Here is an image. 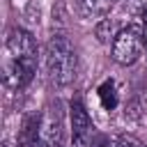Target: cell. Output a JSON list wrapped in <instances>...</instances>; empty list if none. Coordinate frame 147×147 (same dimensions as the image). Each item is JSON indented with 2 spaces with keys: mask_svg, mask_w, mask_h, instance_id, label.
<instances>
[{
  "mask_svg": "<svg viewBox=\"0 0 147 147\" xmlns=\"http://www.w3.org/2000/svg\"><path fill=\"white\" fill-rule=\"evenodd\" d=\"M34 147H62V115L57 103H48L39 113V131Z\"/></svg>",
  "mask_w": 147,
  "mask_h": 147,
  "instance_id": "obj_3",
  "label": "cell"
},
{
  "mask_svg": "<svg viewBox=\"0 0 147 147\" xmlns=\"http://www.w3.org/2000/svg\"><path fill=\"white\" fill-rule=\"evenodd\" d=\"M37 71V62L28 60H14V57H2V85L7 92H18L23 90Z\"/></svg>",
  "mask_w": 147,
  "mask_h": 147,
  "instance_id": "obj_5",
  "label": "cell"
},
{
  "mask_svg": "<svg viewBox=\"0 0 147 147\" xmlns=\"http://www.w3.org/2000/svg\"><path fill=\"white\" fill-rule=\"evenodd\" d=\"M117 23H115V18H101L96 25H94V34H96V39L101 41V44H110V41H115V37H117Z\"/></svg>",
  "mask_w": 147,
  "mask_h": 147,
  "instance_id": "obj_8",
  "label": "cell"
},
{
  "mask_svg": "<svg viewBox=\"0 0 147 147\" xmlns=\"http://www.w3.org/2000/svg\"><path fill=\"white\" fill-rule=\"evenodd\" d=\"M145 46H147V30H145Z\"/></svg>",
  "mask_w": 147,
  "mask_h": 147,
  "instance_id": "obj_14",
  "label": "cell"
},
{
  "mask_svg": "<svg viewBox=\"0 0 147 147\" xmlns=\"http://www.w3.org/2000/svg\"><path fill=\"white\" fill-rule=\"evenodd\" d=\"M140 23H142V28H145V30H147V9H145V11H142V16H140Z\"/></svg>",
  "mask_w": 147,
  "mask_h": 147,
  "instance_id": "obj_13",
  "label": "cell"
},
{
  "mask_svg": "<svg viewBox=\"0 0 147 147\" xmlns=\"http://www.w3.org/2000/svg\"><path fill=\"white\" fill-rule=\"evenodd\" d=\"M99 99H101V103H103L106 110H113L117 106V92H115V83L113 80H106L99 87Z\"/></svg>",
  "mask_w": 147,
  "mask_h": 147,
  "instance_id": "obj_9",
  "label": "cell"
},
{
  "mask_svg": "<svg viewBox=\"0 0 147 147\" xmlns=\"http://www.w3.org/2000/svg\"><path fill=\"white\" fill-rule=\"evenodd\" d=\"M145 48V28L142 23H129L126 28H122L113 41V60L119 67H129L133 62H138V57L142 55Z\"/></svg>",
  "mask_w": 147,
  "mask_h": 147,
  "instance_id": "obj_2",
  "label": "cell"
},
{
  "mask_svg": "<svg viewBox=\"0 0 147 147\" xmlns=\"http://www.w3.org/2000/svg\"><path fill=\"white\" fill-rule=\"evenodd\" d=\"M115 0H76V11L80 18L92 21V18H106L113 9Z\"/></svg>",
  "mask_w": 147,
  "mask_h": 147,
  "instance_id": "obj_7",
  "label": "cell"
},
{
  "mask_svg": "<svg viewBox=\"0 0 147 147\" xmlns=\"http://www.w3.org/2000/svg\"><path fill=\"white\" fill-rule=\"evenodd\" d=\"M145 96H147V90H145Z\"/></svg>",
  "mask_w": 147,
  "mask_h": 147,
  "instance_id": "obj_15",
  "label": "cell"
},
{
  "mask_svg": "<svg viewBox=\"0 0 147 147\" xmlns=\"http://www.w3.org/2000/svg\"><path fill=\"white\" fill-rule=\"evenodd\" d=\"M90 147H113V145H110V140H108L106 136H96V138L92 140Z\"/></svg>",
  "mask_w": 147,
  "mask_h": 147,
  "instance_id": "obj_11",
  "label": "cell"
},
{
  "mask_svg": "<svg viewBox=\"0 0 147 147\" xmlns=\"http://www.w3.org/2000/svg\"><path fill=\"white\" fill-rule=\"evenodd\" d=\"M5 57L37 62V41L23 28H11L5 37Z\"/></svg>",
  "mask_w": 147,
  "mask_h": 147,
  "instance_id": "obj_6",
  "label": "cell"
},
{
  "mask_svg": "<svg viewBox=\"0 0 147 147\" xmlns=\"http://www.w3.org/2000/svg\"><path fill=\"white\" fill-rule=\"evenodd\" d=\"M115 147H147V145L140 138H136V136H119Z\"/></svg>",
  "mask_w": 147,
  "mask_h": 147,
  "instance_id": "obj_10",
  "label": "cell"
},
{
  "mask_svg": "<svg viewBox=\"0 0 147 147\" xmlns=\"http://www.w3.org/2000/svg\"><path fill=\"white\" fill-rule=\"evenodd\" d=\"M11 5H14L16 9H25V7L30 5V0H11Z\"/></svg>",
  "mask_w": 147,
  "mask_h": 147,
  "instance_id": "obj_12",
  "label": "cell"
},
{
  "mask_svg": "<svg viewBox=\"0 0 147 147\" xmlns=\"http://www.w3.org/2000/svg\"><path fill=\"white\" fill-rule=\"evenodd\" d=\"M69 119H71V147H90L94 140V124L85 103L74 96L69 101Z\"/></svg>",
  "mask_w": 147,
  "mask_h": 147,
  "instance_id": "obj_4",
  "label": "cell"
},
{
  "mask_svg": "<svg viewBox=\"0 0 147 147\" xmlns=\"http://www.w3.org/2000/svg\"><path fill=\"white\" fill-rule=\"evenodd\" d=\"M78 55L67 34H53L46 44V74L55 87H67L76 78Z\"/></svg>",
  "mask_w": 147,
  "mask_h": 147,
  "instance_id": "obj_1",
  "label": "cell"
}]
</instances>
